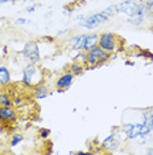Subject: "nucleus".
Returning <instances> with one entry per match:
<instances>
[{
  "label": "nucleus",
  "instance_id": "f257e3e1",
  "mask_svg": "<svg viewBox=\"0 0 153 155\" xmlns=\"http://www.w3.org/2000/svg\"><path fill=\"white\" fill-rule=\"evenodd\" d=\"M117 15L126 16V23L132 27H144L152 17L148 0H123L116 4Z\"/></svg>",
  "mask_w": 153,
  "mask_h": 155
},
{
  "label": "nucleus",
  "instance_id": "9b49d317",
  "mask_svg": "<svg viewBox=\"0 0 153 155\" xmlns=\"http://www.w3.org/2000/svg\"><path fill=\"white\" fill-rule=\"evenodd\" d=\"M12 85V72L5 64H0V89H7Z\"/></svg>",
  "mask_w": 153,
  "mask_h": 155
},
{
  "label": "nucleus",
  "instance_id": "ddd939ff",
  "mask_svg": "<svg viewBox=\"0 0 153 155\" xmlns=\"http://www.w3.org/2000/svg\"><path fill=\"white\" fill-rule=\"evenodd\" d=\"M52 94H53L52 90L49 89V86L45 82L38 84L37 86H34L32 89V96L34 100H45V98H48L49 96H52Z\"/></svg>",
  "mask_w": 153,
  "mask_h": 155
},
{
  "label": "nucleus",
  "instance_id": "4be33fe9",
  "mask_svg": "<svg viewBox=\"0 0 153 155\" xmlns=\"http://www.w3.org/2000/svg\"><path fill=\"white\" fill-rule=\"evenodd\" d=\"M20 0H0V4H15Z\"/></svg>",
  "mask_w": 153,
  "mask_h": 155
},
{
  "label": "nucleus",
  "instance_id": "412c9836",
  "mask_svg": "<svg viewBox=\"0 0 153 155\" xmlns=\"http://www.w3.org/2000/svg\"><path fill=\"white\" fill-rule=\"evenodd\" d=\"M49 135H50V130H49V129H42V130L40 131V137H41L42 139H44V138L46 139Z\"/></svg>",
  "mask_w": 153,
  "mask_h": 155
},
{
  "label": "nucleus",
  "instance_id": "393cba45",
  "mask_svg": "<svg viewBox=\"0 0 153 155\" xmlns=\"http://www.w3.org/2000/svg\"><path fill=\"white\" fill-rule=\"evenodd\" d=\"M21 2L23 3H27V4H28V3H34L36 0H21Z\"/></svg>",
  "mask_w": 153,
  "mask_h": 155
},
{
  "label": "nucleus",
  "instance_id": "f03ea898",
  "mask_svg": "<svg viewBox=\"0 0 153 155\" xmlns=\"http://www.w3.org/2000/svg\"><path fill=\"white\" fill-rule=\"evenodd\" d=\"M45 82V72L44 69L40 66V64H28L23 68L21 72V84L23 86H25L27 89L32 90L34 86H37L38 84Z\"/></svg>",
  "mask_w": 153,
  "mask_h": 155
},
{
  "label": "nucleus",
  "instance_id": "a211bd4d",
  "mask_svg": "<svg viewBox=\"0 0 153 155\" xmlns=\"http://www.w3.org/2000/svg\"><path fill=\"white\" fill-rule=\"evenodd\" d=\"M23 142H24V135L21 133H12L11 134V138H9V146L11 147H17Z\"/></svg>",
  "mask_w": 153,
  "mask_h": 155
},
{
  "label": "nucleus",
  "instance_id": "2eb2a0df",
  "mask_svg": "<svg viewBox=\"0 0 153 155\" xmlns=\"http://www.w3.org/2000/svg\"><path fill=\"white\" fill-rule=\"evenodd\" d=\"M141 121L144 122L153 133V107L141 111Z\"/></svg>",
  "mask_w": 153,
  "mask_h": 155
},
{
  "label": "nucleus",
  "instance_id": "f3484780",
  "mask_svg": "<svg viewBox=\"0 0 153 155\" xmlns=\"http://www.w3.org/2000/svg\"><path fill=\"white\" fill-rule=\"evenodd\" d=\"M69 70H70L73 74L79 76V74H82V73L86 70V65L81 64V62H78V61H73L70 64V66H69Z\"/></svg>",
  "mask_w": 153,
  "mask_h": 155
},
{
  "label": "nucleus",
  "instance_id": "4468645a",
  "mask_svg": "<svg viewBox=\"0 0 153 155\" xmlns=\"http://www.w3.org/2000/svg\"><path fill=\"white\" fill-rule=\"evenodd\" d=\"M99 43V33L96 32H87L85 33V40H83V52H87L94 47H96Z\"/></svg>",
  "mask_w": 153,
  "mask_h": 155
},
{
  "label": "nucleus",
  "instance_id": "b1692460",
  "mask_svg": "<svg viewBox=\"0 0 153 155\" xmlns=\"http://www.w3.org/2000/svg\"><path fill=\"white\" fill-rule=\"evenodd\" d=\"M145 154H148V155H153V147L148 146V149L145 150Z\"/></svg>",
  "mask_w": 153,
  "mask_h": 155
},
{
  "label": "nucleus",
  "instance_id": "5701e85b",
  "mask_svg": "<svg viewBox=\"0 0 153 155\" xmlns=\"http://www.w3.org/2000/svg\"><path fill=\"white\" fill-rule=\"evenodd\" d=\"M148 7H149V11H151V15L153 17V0H148Z\"/></svg>",
  "mask_w": 153,
  "mask_h": 155
},
{
  "label": "nucleus",
  "instance_id": "9d476101",
  "mask_svg": "<svg viewBox=\"0 0 153 155\" xmlns=\"http://www.w3.org/2000/svg\"><path fill=\"white\" fill-rule=\"evenodd\" d=\"M19 118V110L16 106H0V123L9 125L15 123Z\"/></svg>",
  "mask_w": 153,
  "mask_h": 155
},
{
  "label": "nucleus",
  "instance_id": "0eeeda50",
  "mask_svg": "<svg viewBox=\"0 0 153 155\" xmlns=\"http://www.w3.org/2000/svg\"><path fill=\"white\" fill-rule=\"evenodd\" d=\"M98 45L110 53H117L120 49V38L114 32H102L99 33Z\"/></svg>",
  "mask_w": 153,
  "mask_h": 155
},
{
  "label": "nucleus",
  "instance_id": "a878e982",
  "mask_svg": "<svg viewBox=\"0 0 153 155\" xmlns=\"http://www.w3.org/2000/svg\"><path fill=\"white\" fill-rule=\"evenodd\" d=\"M0 154H2V150H0Z\"/></svg>",
  "mask_w": 153,
  "mask_h": 155
},
{
  "label": "nucleus",
  "instance_id": "aec40b11",
  "mask_svg": "<svg viewBox=\"0 0 153 155\" xmlns=\"http://www.w3.org/2000/svg\"><path fill=\"white\" fill-rule=\"evenodd\" d=\"M37 7H38V4H30V5H28L27 8H25V12L27 13H33V12H36L37 11Z\"/></svg>",
  "mask_w": 153,
  "mask_h": 155
},
{
  "label": "nucleus",
  "instance_id": "6ab92c4d",
  "mask_svg": "<svg viewBox=\"0 0 153 155\" xmlns=\"http://www.w3.org/2000/svg\"><path fill=\"white\" fill-rule=\"evenodd\" d=\"M28 23H30V20L25 19V17H17L15 21H13L15 25H25V24H28Z\"/></svg>",
  "mask_w": 153,
  "mask_h": 155
},
{
  "label": "nucleus",
  "instance_id": "dca6fc26",
  "mask_svg": "<svg viewBox=\"0 0 153 155\" xmlns=\"http://www.w3.org/2000/svg\"><path fill=\"white\" fill-rule=\"evenodd\" d=\"M0 106H15L11 94L5 89H0Z\"/></svg>",
  "mask_w": 153,
  "mask_h": 155
},
{
  "label": "nucleus",
  "instance_id": "7ed1b4c3",
  "mask_svg": "<svg viewBox=\"0 0 153 155\" xmlns=\"http://www.w3.org/2000/svg\"><path fill=\"white\" fill-rule=\"evenodd\" d=\"M110 60H112V53L104 51L103 48L96 45V47H94L92 49L86 52V70L102 66L107 64Z\"/></svg>",
  "mask_w": 153,
  "mask_h": 155
},
{
  "label": "nucleus",
  "instance_id": "423d86ee",
  "mask_svg": "<svg viewBox=\"0 0 153 155\" xmlns=\"http://www.w3.org/2000/svg\"><path fill=\"white\" fill-rule=\"evenodd\" d=\"M121 131L126 134L127 140H136L139 137L142 135H148V134H152V130L145 125L144 122H136V123H124L121 126Z\"/></svg>",
  "mask_w": 153,
  "mask_h": 155
},
{
  "label": "nucleus",
  "instance_id": "1a4fd4ad",
  "mask_svg": "<svg viewBox=\"0 0 153 155\" xmlns=\"http://www.w3.org/2000/svg\"><path fill=\"white\" fill-rule=\"evenodd\" d=\"M75 80V74H73L70 70H66L62 74L58 76V78L55 80L54 86H55V91L57 93H64L67 89H70L73 82Z\"/></svg>",
  "mask_w": 153,
  "mask_h": 155
},
{
  "label": "nucleus",
  "instance_id": "f8f14e48",
  "mask_svg": "<svg viewBox=\"0 0 153 155\" xmlns=\"http://www.w3.org/2000/svg\"><path fill=\"white\" fill-rule=\"evenodd\" d=\"M83 40H85V33H76L67 38V45L71 52H83Z\"/></svg>",
  "mask_w": 153,
  "mask_h": 155
},
{
  "label": "nucleus",
  "instance_id": "39448f33",
  "mask_svg": "<svg viewBox=\"0 0 153 155\" xmlns=\"http://www.w3.org/2000/svg\"><path fill=\"white\" fill-rule=\"evenodd\" d=\"M111 17L106 12L100 11V12H94V13L86 15L81 21H78V24H79V27L85 28V29H96V28L108 23Z\"/></svg>",
  "mask_w": 153,
  "mask_h": 155
},
{
  "label": "nucleus",
  "instance_id": "20e7f679",
  "mask_svg": "<svg viewBox=\"0 0 153 155\" xmlns=\"http://www.w3.org/2000/svg\"><path fill=\"white\" fill-rule=\"evenodd\" d=\"M21 57L25 60L27 62H32V64H40L42 60V54H41L40 43L37 40H29L24 44L23 49L20 51Z\"/></svg>",
  "mask_w": 153,
  "mask_h": 155
},
{
  "label": "nucleus",
  "instance_id": "6e6552de",
  "mask_svg": "<svg viewBox=\"0 0 153 155\" xmlns=\"http://www.w3.org/2000/svg\"><path fill=\"white\" fill-rule=\"evenodd\" d=\"M127 138H126V134L121 131V129L119 130H114L112 133L110 134L108 137L103 139L102 142V147L104 149V151H108V153H115L119 147L121 146V143L124 142Z\"/></svg>",
  "mask_w": 153,
  "mask_h": 155
}]
</instances>
